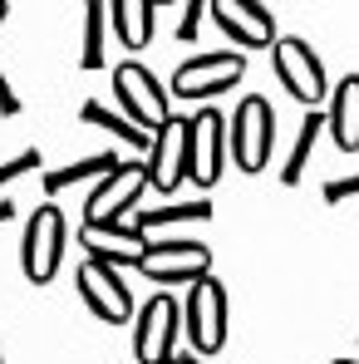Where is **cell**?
<instances>
[{
	"instance_id": "cell-7",
	"label": "cell",
	"mask_w": 359,
	"mask_h": 364,
	"mask_svg": "<svg viewBox=\"0 0 359 364\" xmlns=\"http://www.w3.org/2000/svg\"><path fill=\"white\" fill-rule=\"evenodd\" d=\"M143 192H148V168L133 163V158L119 163L109 178L84 197V227H114V222H123V217L138 207Z\"/></svg>"
},
{
	"instance_id": "cell-23",
	"label": "cell",
	"mask_w": 359,
	"mask_h": 364,
	"mask_svg": "<svg viewBox=\"0 0 359 364\" xmlns=\"http://www.w3.org/2000/svg\"><path fill=\"white\" fill-rule=\"evenodd\" d=\"M202 15H207V0H187V5H182V15H178V35H173V40H197Z\"/></svg>"
},
{
	"instance_id": "cell-14",
	"label": "cell",
	"mask_w": 359,
	"mask_h": 364,
	"mask_svg": "<svg viewBox=\"0 0 359 364\" xmlns=\"http://www.w3.org/2000/svg\"><path fill=\"white\" fill-rule=\"evenodd\" d=\"M79 246L89 251V261H104V266H138L143 251H148V232L138 222H114V227H84Z\"/></svg>"
},
{
	"instance_id": "cell-18",
	"label": "cell",
	"mask_w": 359,
	"mask_h": 364,
	"mask_svg": "<svg viewBox=\"0 0 359 364\" xmlns=\"http://www.w3.org/2000/svg\"><path fill=\"white\" fill-rule=\"evenodd\" d=\"M79 119L89 123V128H99V133H109V138H119V143H128V148H133V153H143V158H148V148H153V133H143L138 123H128L123 114L104 109V104H94V99L79 109Z\"/></svg>"
},
{
	"instance_id": "cell-27",
	"label": "cell",
	"mask_w": 359,
	"mask_h": 364,
	"mask_svg": "<svg viewBox=\"0 0 359 364\" xmlns=\"http://www.w3.org/2000/svg\"><path fill=\"white\" fill-rule=\"evenodd\" d=\"M178 364H202V360H197V355H178Z\"/></svg>"
},
{
	"instance_id": "cell-25",
	"label": "cell",
	"mask_w": 359,
	"mask_h": 364,
	"mask_svg": "<svg viewBox=\"0 0 359 364\" xmlns=\"http://www.w3.org/2000/svg\"><path fill=\"white\" fill-rule=\"evenodd\" d=\"M0 114H5V119H15V114H20V94L10 89V79H5V69H0Z\"/></svg>"
},
{
	"instance_id": "cell-12",
	"label": "cell",
	"mask_w": 359,
	"mask_h": 364,
	"mask_svg": "<svg viewBox=\"0 0 359 364\" xmlns=\"http://www.w3.org/2000/svg\"><path fill=\"white\" fill-rule=\"evenodd\" d=\"M74 286H79V301L89 305L104 325H128L133 320V296H128V286H123L119 266H104V261H79V271H74Z\"/></svg>"
},
{
	"instance_id": "cell-17",
	"label": "cell",
	"mask_w": 359,
	"mask_h": 364,
	"mask_svg": "<svg viewBox=\"0 0 359 364\" xmlns=\"http://www.w3.org/2000/svg\"><path fill=\"white\" fill-rule=\"evenodd\" d=\"M123 158H114V153H89V158H79V163H64V168H55V173H45V192H69V187H79V182H99L109 178L114 168H119Z\"/></svg>"
},
{
	"instance_id": "cell-28",
	"label": "cell",
	"mask_w": 359,
	"mask_h": 364,
	"mask_svg": "<svg viewBox=\"0 0 359 364\" xmlns=\"http://www.w3.org/2000/svg\"><path fill=\"white\" fill-rule=\"evenodd\" d=\"M330 364H359V360H330Z\"/></svg>"
},
{
	"instance_id": "cell-8",
	"label": "cell",
	"mask_w": 359,
	"mask_h": 364,
	"mask_svg": "<svg viewBox=\"0 0 359 364\" xmlns=\"http://www.w3.org/2000/svg\"><path fill=\"white\" fill-rule=\"evenodd\" d=\"M187 123H192V119L173 114V119L153 133V148H148V158H143V168H148V187H153V192H178L182 182L192 178V143H187Z\"/></svg>"
},
{
	"instance_id": "cell-6",
	"label": "cell",
	"mask_w": 359,
	"mask_h": 364,
	"mask_svg": "<svg viewBox=\"0 0 359 364\" xmlns=\"http://www.w3.org/2000/svg\"><path fill=\"white\" fill-rule=\"evenodd\" d=\"M232 158H237L241 173H261L271 163V148H276V114L261 94H246L232 114Z\"/></svg>"
},
{
	"instance_id": "cell-21",
	"label": "cell",
	"mask_w": 359,
	"mask_h": 364,
	"mask_svg": "<svg viewBox=\"0 0 359 364\" xmlns=\"http://www.w3.org/2000/svg\"><path fill=\"white\" fill-rule=\"evenodd\" d=\"M320 128H325V114H305V119H300L296 148H291V158H286V168H281V182H286V187H296V182L305 178V163H310V153H315Z\"/></svg>"
},
{
	"instance_id": "cell-26",
	"label": "cell",
	"mask_w": 359,
	"mask_h": 364,
	"mask_svg": "<svg viewBox=\"0 0 359 364\" xmlns=\"http://www.w3.org/2000/svg\"><path fill=\"white\" fill-rule=\"evenodd\" d=\"M10 217H15V207H10V202H0V222H10Z\"/></svg>"
},
{
	"instance_id": "cell-2",
	"label": "cell",
	"mask_w": 359,
	"mask_h": 364,
	"mask_svg": "<svg viewBox=\"0 0 359 364\" xmlns=\"http://www.w3.org/2000/svg\"><path fill=\"white\" fill-rule=\"evenodd\" d=\"M178 335H182V301H173L168 291H158L133 315V360L138 364H178Z\"/></svg>"
},
{
	"instance_id": "cell-30",
	"label": "cell",
	"mask_w": 359,
	"mask_h": 364,
	"mask_svg": "<svg viewBox=\"0 0 359 364\" xmlns=\"http://www.w3.org/2000/svg\"><path fill=\"white\" fill-rule=\"evenodd\" d=\"M0 364H5V345H0Z\"/></svg>"
},
{
	"instance_id": "cell-29",
	"label": "cell",
	"mask_w": 359,
	"mask_h": 364,
	"mask_svg": "<svg viewBox=\"0 0 359 364\" xmlns=\"http://www.w3.org/2000/svg\"><path fill=\"white\" fill-rule=\"evenodd\" d=\"M0 20H5V0H0Z\"/></svg>"
},
{
	"instance_id": "cell-9",
	"label": "cell",
	"mask_w": 359,
	"mask_h": 364,
	"mask_svg": "<svg viewBox=\"0 0 359 364\" xmlns=\"http://www.w3.org/2000/svg\"><path fill=\"white\" fill-rule=\"evenodd\" d=\"M271 64H276V79H281V89H286L291 99L310 104V109L325 99V89H330L325 64H320V55H315L305 40L281 35V40H276V50H271Z\"/></svg>"
},
{
	"instance_id": "cell-4",
	"label": "cell",
	"mask_w": 359,
	"mask_h": 364,
	"mask_svg": "<svg viewBox=\"0 0 359 364\" xmlns=\"http://www.w3.org/2000/svg\"><path fill=\"white\" fill-rule=\"evenodd\" d=\"M138 271L158 286H197L202 276H212V246L192 242V237H173V242H148Z\"/></svg>"
},
{
	"instance_id": "cell-19",
	"label": "cell",
	"mask_w": 359,
	"mask_h": 364,
	"mask_svg": "<svg viewBox=\"0 0 359 364\" xmlns=\"http://www.w3.org/2000/svg\"><path fill=\"white\" fill-rule=\"evenodd\" d=\"M143 232H163V227H202L212 222V202L207 197H192V202H168V207H153L143 217H133Z\"/></svg>"
},
{
	"instance_id": "cell-13",
	"label": "cell",
	"mask_w": 359,
	"mask_h": 364,
	"mask_svg": "<svg viewBox=\"0 0 359 364\" xmlns=\"http://www.w3.org/2000/svg\"><path fill=\"white\" fill-rule=\"evenodd\" d=\"M207 15L237 45V55H246V50H276V20H271L266 5H256V0H212Z\"/></svg>"
},
{
	"instance_id": "cell-22",
	"label": "cell",
	"mask_w": 359,
	"mask_h": 364,
	"mask_svg": "<svg viewBox=\"0 0 359 364\" xmlns=\"http://www.w3.org/2000/svg\"><path fill=\"white\" fill-rule=\"evenodd\" d=\"M25 173H40V148H25V153H15L10 163H0V187L20 182Z\"/></svg>"
},
{
	"instance_id": "cell-24",
	"label": "cell",
	"mask_w": 359,
	"mask_h": 364,
	"mask_svg": "<svg viewBox=\"0 0 359 364\" xmlns=\"http://www.w3.org/2000/svg\"><path fill=\"white\" fill-rule=\"evenodd\" d=\"M350 197H359V173L325 182V202H330V207H335V202H350Z\"/></svg>"
},
{
	"instance_id": "cell-1",
	"label": "cell",
	"mask_w": 359,
	"mask_h": 364,
	"mask_svg": "<svg viewBox=\"0 0 359 364\" xmlns=\"http://www.w3.org/2000/svg\"><path fill=\"white\" fill-rule=\"evenodd\" d=\"M64 237H69V222H64V212L55 202L30 212L25 237H20V271H25V281H35V286L55 281V271L64 261Z\"/></svg>"
},
{
	"instance_id": "cell-20",
	"label": "cell",
	"mask_w": 359,
	"mask_h": 364,
	"mask_svg": "<svg viewBox=\"0 0 359 364\" xmlns=\"http://www.w3.org/2000/svg\"><path fill=\"white\" fill-rule=\"evenodd\" d=\"M104 35H109V5L89 0V5H84V45H79V69H99V64H104Z\"/></svg>"
},
{
	"instance_id": "cell-3",
	"label": "cell",
	"mask_w": 359,
	"mask_h": 364,
	"mask_svg": "<svg viewBox=\"0 0 359 364\" xmlns=\"http://www.w3.org/2000/svg\"><path fill=\"white\" fill-rule=\"evenodd\" d=\"M114 94H119V114L128 123H138L143 133H158L163 123L173 119L168 114V89L158 84L153 69H143L138 60H128L114 69Z\"/></svg>"
},
{
	"instance_id": "cell-15",
	"label": "cell",
	"mask_w": 359,
	"mask_h": 364,
	"mask_svg": "<svg viewBox=\"0 0 359 364\" xmlns=\"http://www.w3.org/2000/svg\"><path fill=\"white\" fill-rule=\"evenodd\" d=\"M325 123H330V138L340 153H359V74H345L335 84Z\"/></svg>"
},
{
	"instance_id": "cell-5",
	"label": "cell",
	"mask_w": 359,
	"mask_h": 364,
	"mask_svg": "<svg viewBox=\"0 0 359 364\" xmlns=\"http://www.w3.org/2000/svg\"><path fill=\"white\" fill-rule=\"evenodd\" d=\"M182 330L197 355H217L227 345V286L217 276H202L182 301Z\"/></svg>"
},
{
	"instance_id": "cell-16",
	"label": "cell",
	"mask_w": 359,
	"mask_h": 364,
	"mask_svg": "<svg viewBox=\"0 0 359 364\" xmlns=\"http://www.w3.org/2000/svg\"><path fill=\"white\" fill-rule=\"evenodd\" d=\"M153 20H158V10L148 0H114L109 5V25L128 50H143L153 40Z\"/></svg>"
},
{
	"instance_id": "cell-10",
	"label": "cell",
	"mask_w": 359,
	"mask_h": 364,
	"mask_svg": "<svg viewBox=\"0 0 359 364\" xmlns=\"http://www.w3.org/2000/svg\"><path fill=\"white\" fill-rule=\"evenodd\" d=\"M227 128H232V123H227V114H217V109H202V114H192V123H187L192 182H197L202 192H212V187L222 182L227 153H232V133H227Z\"/></svg>"
},
{
	"instance_id": "cell-11",
	"label": "cell",
	"mask_w": 359,
	"mask_h": 364,
	"mask_svg": "<svg viewBox=\"0 0 359 364\" xmlns=\"http://www.w3.org/2000/svg\"><path fill=\"white\" fill-rule=\"evenodd\" d=\"M246 74V55L222 50V55H197L173 69V94L178 99H217L227 89H237Z\"/></svg>"
}]
</instances>
